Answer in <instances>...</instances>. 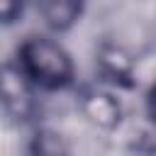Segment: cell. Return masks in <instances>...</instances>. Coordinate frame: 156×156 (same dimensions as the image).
<instances>
[{
    "label": "cell",
    "instance_id": "6da1fadb",
    "mask_svg": "<svg viewBox=\"0 0 156 156\" xmlns=\"http://www.w3.org/2000/svg\"><path fill=\"white\" fill-rule=\"evenodd\" d=\"M20 68L34 85L41 88H63L73 78V63L66 49L49 37H32L22 44Z\"/></svg>",
    "mask_w": 156,
    "mask_h": 156
},
{
    "label": "cell",
    "instance_id": "7a4b0ae2",
    "mask_svg": "<svg viewBox=\"0 0 156 156\" xmlns=\"http://www.w3.org/2000/svg\"><path fill=\"white\" fill-rule=\"evenodd\" d=\"M0 102H2V107L10 117L22 119V122L29 119L37 110L34 83L15 63L0 66Z\"/></svg>",
    "mask_w": 156,
    "mask_h": 156
},
{
    "label": "cell",
    "instance_id": "3957f363",
    "mask_svg": "<svg viewBox=\"0 0 156 156\" xmlns=\"http://www.w3.org/2000/svg\"><path fill=\"white\" fill-rule=\"evenodd\" d=\"M83 110L100 127H115L119 122V102L107 93H88L83 100Z\"/></svg>",
    "mask_w": 156,
    "mask_h": 156
},
{
    "label": "cell",
    "instance_id": "277c9868",
    "mask_svg": "<svg viewBox=\"0 0 156 156\" xmlns=\"http://www.w3.org/2000/svg\"><path fill=\"white\" fill-rule=\"evenodd\" d=\"M80 2H73V0H51V2H41L39 5V12L41 17L46 20L49 27L54 29H66L71 27L78 17H80Z\"/></svg>",
    "mask_w": 156,
    "mask_h": 156
},
{
    "label": "cell",
    "instance_id": "5b68a950",
    "mask_svg": "<svg viewBox=\"0 0 156 156\" xmlns=\"http://www.w3.org/2000/svg\"><path fill=\"white\" fill-rule=\"evenodd\" d=\"M34 156H66V146L54 132H41L37 134L34 141Z\"/></svg>",
    "mask_w": 156,
    "mask_h": 156
},
{
    "label": "cell",
    "instance_id": "8992f818",
    "mask_svg": "<svg viewBox=\"0 0 156 156\" xmlns=\"http://www.w3.org/2000/svg\"><path fill=\"white\" fill-rule=\"evenodd\" d=\"M102 66H105L107 76H112L115 80H124V78H129V58L122 56V54L115 51V49H110V51L102 54Z\"/></svg>",
    "mask_w": 156,
    "mask_h": 156
},
{
    "label": "cell",
    "instance_id": "52a82bcc",
    "mask_svg": "<svg viewBox=\"0 0 156 156\" xmlns=\"http://www.w3.org/2000/svg\"><path fill=\"white\" fill-rule=\"evenodd\" d=\"M20 10H22V7H20L17 2H7V0H2V2H0V22H12V20L17 17Z\"/></svg>",
    "mask_w": 156,
    "mask_h": 156
}]
</instances>
